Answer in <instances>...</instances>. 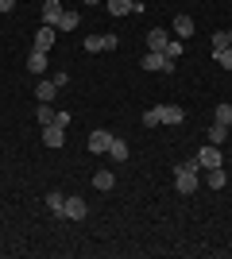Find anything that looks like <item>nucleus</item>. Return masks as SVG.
Returning a JSON list of instances; mask_svg holds the SVG:
<instances>
[{
  "instance_id": "f257e3e1",
  "label": "nucleus",
  "mask_w": 232,
  "mask_h": 259,
  "mask_svg": "<svg viewBox=\"0 0 232 259\" xmlns=\"http://www.w3.org/2000/svg\"><path fill=\"white\" fill-rule=\"evenodd\" d=\"M198 170H201V162H198V155H194V159H182L174 166V186H178V194H194V190H198Z\"/></svg>"
},
{
  "instance_id": "f03ea898",
  "label": "nucleus",
  "mask_w": 232,
  "mask_h": 259,
  "mask_svg": "<svg viewBox=\"0 0 232 259\" xmlns=\"http://www.w3.org/2000/svg\"><path fill=\"white\" fill-rule=\"evenodd\" d=\"M120 39L116 35H85V54H101V51H116Z\"/></svg>"
},
{
  "instance_id": "7ed1b4c3",
  "label": "nucleus",
  "mask_w": 232,
  "mask_h": 259,
  "mask_svg": "<svg viewBox=\"0 0 232 259\" xmlns=\"http://www.w3.org/2000/svg\"><path fill=\"white\" fill-rule=\"evenodd\" d=\"M144 70H151V74H170V70H174V62H170L163 51H147V54H144Z\"/></svg>"
},
{
  "instance_id": "20e7f679",
  "label": "nucleus",
  "mask_w": 232,
  "mask_h": 259,
  "mask_svg": "<svg viewBox=\"0 0 232 259\" xmlns=\"http://www.w3.org/2000/svg\"><path fill=\"white\" fill-rule=\"evenodd\" d=\"M198 162H201V170H213V166H221V162H224V155H221L217 143H205V147L198 151Z\"/></svg>"
},
{
  "instance_id": "39448f33",
  "label": "nucleus",
  "mask_w": 232,
  "mask_h": 259,
  "mask_svg": "<svg viewBox=\"0 0 232 259\" xmlns=\"http://www.w3.org/2000/svg\"><path fill=\"white\" fill-rule=\"evenodd\" d=\"M43 143L51 147V151H62V147H66V128H58V124H47V128H43Z\"/></svg>"
},
{
  "instance_id": "423d86ee",
  "label": "nucleus",
  "mask_w": 232,
  "mask_h": 259,
  "mask_svg": "<svg viewBox=\"0 0 232 259\" xmlns=\"http://www.w3.org/2000/svg\"><path fill=\"white\" fill-rule=\"evenodd\" d=\"M109 143H112V132H105V128H97L93 136H89V155H109Z\"/></svg>"
},
{
  "instance_id": "0eeeda50",
  "label": "nucleus",
  "mask_w": 232,
  "mask_h": 259,
  "mask_svg": "<svg viewBox=\"0 0 232 259\" xmlns=\"http://www.w3.org/2000/svg\"><path fill=\"white\" fill-rule=\"evenodd\" d=\"M62 0H43V23L47 27H58V20H62Z\"/></svg>"
},
{
  "instance_id": "6e6552de",
  "label": "nucleus",
  "mask_w": 232,
  "mask_h": 259,
  "mask_svg": "<svg viewBox=\"0 0 232 259\" xmlns=\"http://www.w3.org/2000/svg\"><path fill=\"white\" fill-rule=\"evenodd\" d=\"M85 201H81V197H66V209H62V217H66V221H85Z\"/></svg>"
},
{
  "instance_id": "1a4fd4ad",
  "label": "nucleus",
  "mask_w": 232,
  "mask_h": 259,
  "mask_svg": "<svg viewBox=\"0 0 232 259\" xmlns=\"http://www.w3.org/2000/svg\"><path fill=\"white\" fill-rule=\"evenodd\" d=\"M35 51H47V54L55 51V27H47V23H43V27L35 31Z\"/></svg>"
},
{
  "instance_id": "9d476101",
  "label": "nucleus",
  "mask_w": 232,
  "mask_h": 259,
  "mask_svg": "<svg viewBox=\"0 0 232 259\" xmlns=\"http://www.w3.org/2000/svg\"><path fill=\"white\" fill-rule=\"evenodd\" d=\"M166 43H170V35H166L163 27H151V31H147V51H166Z\"/></svg>"
},
{
  "instance_id": "9b49d317",
  "label": "nucleus",
  "mask_w": 232,
  "mask_h": 259,
  "mask_svg": "<svg viewBox=\"0 0 232 259\" xmlns=\"http://www.w3.org/2000/svg\"><path fill=\"white\" fill-rule=\"evenodd\" d=\"M47 62H51V54H47V51H31V54H27V70H31V74H43Z\"/></svg>"
},
{
  "instance_id": "f8f14e48",
  "label": "nucleus",
  "mask_w": 232,
  "mask_h": 259,
  "mask_svg": "<svg viewBox=\"0 0 232 259\" xmlns=\"http://www.w3.org/2000/svg\"><path fill=\"white\" fill-rule=\"evenodd\" d=\"M93 186H97L101 194H109L112 186H116V174H112V170H97V174H93Z\"/></svg>"
},
{
  "instance_id": "ddd939ff",
  "label": "nucleus",
  "mask_w": 232,
  "mask_h": 259,
  "mask_svg": "<svg viewBox=\"0 0 232 259\" xmlns=\"http://www.w3.org/2000/svg\"><path fill=\"white\" fill-rule=\"evenodd\" d=\"M174 35H178V39H190V35H194V20H190L186 12L174 16Z\"/></svg>"
},
{
  "instance_id": "4468645a",
  "label": "nucleus",
  "mask_w": 232,
  "mask_h": 259,
  "mask_svg": "<svg viewBox=\"0 0 232 259\" xmlns=\"http://www.w3.org/2000/svg\"><path fill=\"white\" fill-rule=\"evenodd\" d=\"M182 120H186L182 105H163V124H182Z\"/></svg>"
},
{
  "instance_id": "2eb2a0df",
  "label": "nucleus",
  "mask_w": 232,
  "mask_h": 259,
  "mask_svg": "<svg viewBox=\"0 0 232 259\" xmlns=\"http://www.w3.org/2000/svg\"><path fill=\"white\" fill-rule=\"evenodd\" d=\"M35 120H39V124H55V108H51V101H39V108H35Z\"/></svg>"
},
{
  "instance_id": "dca6fc26",
  "label": "nucleus",
  "mask_w": 232,
  "mask_h": 259,
  "mask_svg": "<svg viewBox=\"0 0 232 259\" xmlns=\"http://www.w3.org/2000/svg\"><path fill=\"white\" fill-rule=\"evenodd\" d=\"M109 155H112L116 162H124V159H128V143H124L120 136H112V143H109Z\"/></svg>"
},
{
  "instance_id": "f3484780",
  "label": "nucleus",
  "mask_w": 232,
  "mask_h": 259,
  "mask_svg": "<svg viewBox=\"0 0 232 259\" xmlns=\"http://www.w3.org/2000/svg\"><path fill=\"white\" fill-rule=\"evenodd\" d=\"M47 209H51L55 217H62V209H66V194H58V190H55V194H47Z\"/></svg>"
},
{
  "instance_id": "a211bd4d",
  "label": "nucleus",
  "mask_w": 232,
  "mask_h": 259,
  "mask_svg": "<svg viewBox=\"0 0 232 259\" xmlns=\"http://www.w3.org/2000/svg\"><path fill=\"white\" fill-rule=\"evenodd\" d=\"M228 186V174H224V166H213L209 170V190H224Z\"/></svg>"
},
{
  "instance_id": "6ab92c4d",
  "label": "nucleus",
  "mask_w": 232,
  "mask_h": 259,
  "mask_svg": "<svg viewBox=\"0 0 232 259\" xmlns=\"http://www.w3.org/2000/svg\"><path fill=\"white\" fill-rule=\"evenodd\" d=\"M105 8L112 16H132V0H105Z\"/></svg>"
},
{
  "instance_id": "aec40b11",
  "label": "nucleus",
  "mask_w": 232,
  "mask_h": 259,
  "mask_svg": "<svg viewBox=\"0 0 232 259\" xmlns=\"http://www.w3.org/2000/svg\"><path fill=\"white\" fill-rule=\"evenodd\" d=\"M213 120H217V124H224V128H228V124H232V105H228V101H221V105H217V112H213Z\"/></svg>"
},
{
  "instance_id": "412c9836",
  "label": "nucleus",
  "mask_w": 232,
  "mask_h": 259,
  "mask_svg": "<svg viewBox=\"0 0 232 259\" xmlns=\"http://www.w3.org/2000/svg\"><path fill=\"white\" fill-rule=\"evenodd\" d=\"M144 124H147V128H159V124H163V105L147 108V112H144Z\"/></svg>"
},
{
  "instance_id": "4be33fe9",
  "label": "nucleus",
  "mask_w": 232,
  "mask_h": 259,
  "mask_svg": "<svg viewBox=\"0 0 232 259\" xmlns=\"http://www.w3.org/2000/svg\"><path fill=\"white\" fill-rule=\"evenodd\" d=\"M55 81H39V85H35V97H39V101H55Z\"/></svg>"
},
{
  "instance_id": "5701e85b",
  "label": "nucleus",
  "mask_w": 232,
  "mask_h": 259,
  "mask_svg": "<svg viewBox=\"0 0 232 259\" xmlns=\"http://www.w3.org/2000/svg\"><path fill=\"white\" fill-rule=\"evenodd\" d=\"M224 136H228V128L213 120V124H209V143H217V147H221V143H224Z\"/></svg>"
},
{
  "instance_id": "b1692460",
  "label": "nucleus",
  "mask_w": 232,
  "mask_h": 259,
  "mask_svg": "<svg viewBox=\"0 0 232 259\" xmlns=\"http://www.w3.org/2000/svg\"><path fill=\"white\" fill-rule=\"evenodd\" d=\"M77 27V12H62V20H58V31H74Z\"/></svg>"
},
{
  "instance_id": "393cba45",
  "label": "nucleus",
  "mask_w": 232,
  "mask_h": 259,
  "mask_svg": "<svg viewBox=\"0 0 232 259\" xmlns=\"http://www.w3.org/2000/svg\"><path fill=\"white\" fill-rule=\"evenodd\" d=\"M163 54H166V58H170V62H178V58H182V39H170Z\"/></svg>"
},
{
  "instance_id": "a878e982",
  "label": "nucleus",
  "mask_w": 232,
  "mask_h": 259,
  "mask_svg": "<svg viewBox=\"0 0 232 259\" xmlns=\"http://www.w3.org/2000/svg\"><path fill=\"white\" fill-rule=\"evenodd\" d=\"M228 47V31H213V54Z\"/></svg>"
},
{
  "instance_id": "bb28decb",
  "label": "nucleus",
  "mask_w": 232,
  "mask_h": 259,
  "mask_svg": "<svg viewBox=\"0 0 232 259\" xmlns=\"http://www.w3.org/2000/svg\"><path fill=\"white\" fill-rule=\"evenodd\" d=\"M213 58H217V62H221L224 70H232V47H224V51H217V54H213Z\"/></svg>"
},
{
  "instance_id": "cd10ccee",
  "label": "nucleus",
  "mask_w": 232,
  "mask_h": 259,
  "mask_svg": "<svg viewBox=\"0 0 232 259\" xmlns=\"http://www.w3.org/2000/svg\"><path fill=\"white\" fill-rule=\"evenodd\" d=\"M51 81H55V85H58V89H62V85H66V81H70V74H66V70H58V74H55V77H51Z\"/></svg>"
},
{
  "instance_id": "c85d7f7f",
  "label": "nucleus",
  "mask_w": 232,
  "mask_h": 259,
  "mask_svg": "<svg viewBox=\"0 0 232 259\" xmlns=\"http://www.w3.org/2000/svg\"><path fill=\"white\" fill-rule=\"evenodd\" d=\"M16 8V0H0V12H12Z\"/></svg>"
},
{
  "instance_id": "c756f323",
  "label": "nucleus",
  "mask_w": 232,
  "mask_h": 259,
  "mask_svg": "<svg viewBox=\"0 0 232 259\" xmlns=\"http://www.w3.org/2000/svg\"><path fill=\"white\" fill-rule=\"evenodd\" d=\"M89 4H101V0H85V8H89Z\"/></svg>"
},
{
  "instance_id": "7c9ffc66",
  "label": "nucleus",
  "mask_w": 232,
  "mask_h": 259,
  "mask_svg": "<svg viewBox=\"0 0 232 259\" xmlns=\"http://www.w3.org/2000/svg\"><path fill=\"white\" fill-rule=\"evenodd\" d=\"M228 47H232V31H228Z\"/></svg>"
},
{
  "instance_id": "2f4dec72",
  "label": "nucleus",
  "mask_w": 232,
  "mask_h": 259,
  "mask_svg": "<svg viewBox=\"0 0 232 259\" xmlns=\"http://www.w3.org/2000/svg\"><path fill=\"white\" fill-rule=\"evenodd\" d=\"M132 4H144V0H132Z\"/></svg>"
}]
</instances>
